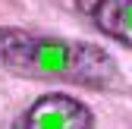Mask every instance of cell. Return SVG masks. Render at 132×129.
Masks as SVG:
<instances>
[{"instance_id": "3957f363", "label": "cell", "mask_w": 132, "mask_h": 129, "mask_svg": "<svg viewBox=\"0 0 132 129\" xmlns=\"http://www.w3.org/2000/svg\"><path fill=\"white\" fill-rule=\"evenodd\" d=\"M91 16L104 35L132 47V0H97Z\"/></svg>"}, {"instance_id": "6da1fadb", "label": "cell", "mask_w": 132, "mask_h": 129, "mask_svg": "<svg viewBox=\"0 0 132 129\" xmlns=\"http://www.w3.org/2000/svg\"><path fill=\"white\" fill-rule=\"evenodd\" d=\"M0 63L25 79H63L88 88H113L120 82L117 63L101 47L22 28H0Z\"/></svg>"}, {"instance_id": "7a4b0ae2", "label": "cell", "mask_w": 132, "mask_h": 129, "mask_svg": "<svg viewBox=\"0 0 132 129\" xmlns=\"http://www.w3.org/2000/svg\"><path fill=\"white\" fill-rule=\"evenodd\" d=\"M13 129H94V117L76 98L44 94L16 120Z\"/></svg>"}]
</instances>
